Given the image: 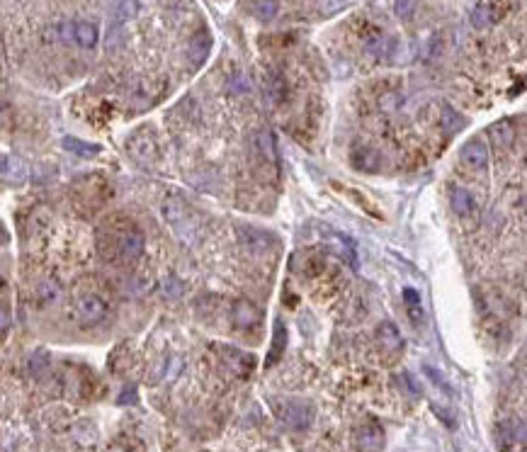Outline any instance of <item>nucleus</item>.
Instances as JSON below:
<instances>
[{"mask_svg": "<svg viewBox=\"0 0 527 452\" xmlns=\"http://www.w3.org/2000/svg\"><path fill=\"white\" fill-rule=\"evenodd\" d=\"M231 318L241 331H253L263 323V312L250 299H236L234 309H231Z\"/></svg>", "mask_w": 527, "mask_h": 452, "instance_id": "9d476101", "label": "nucleus"}, {"mask_svg": "<svg viewBox=\"0 0 527 452\" xmlns=\"http://www.w3.org/2000/svg\"><path fill=\"white\" fill-rule=\"evenodd\" d=\"M450 204H452V209H455L457 217H462V219H471V217H476V212H479L474 195L464 188H452Z\"/></svg>", "mask_w": 527, "mask_h": 452, "instance_id": "f3484780", "label": "nucleus"}, {"mask_svg": "<svg viewBox=\"0 0 527 452\" xmlns=\"http://www.w3.org/2000/svg\"><path fill=\"white\" fill-rule=\"evenodd\" d=\"M284 348H287V326H284L282 318H277V321H275V331H273V346H270V353H268L265 365L273 367L275 362L284 355Z\"/></svg>", "mask_w": 527, "mask_h": 452, "instance_id": "a211bd4d", "label": "nucleus"}, {"mask_svg": "<svg viewBox=\"0 0 527 452\" xmlns=\"http://www.w3.org/2000/svg\"><path fill=\"white\" fill-rule=\"evenodd\" d=\"M265 97L270 100V105H282L287 100V92H289V86H287V78H284L282 71L273 68V71L265 76Z\"/></svg>", "mask_w": 527, "mask_h": 452, "instance_id": "2eb2a0df", "label": "nucleus"}, {"mask_svg": "<svg viewBox=\"0 0 527 452\" xmlns=\"http://www.w3.org/2000/svg\"><path fill=\"white\" fill-rule=\"evenodd\" d=\"M413 5H416V3H396V13H398V15H406V13H411V10H413Z\"/></svg>", "mask_w": 527, "mask_h": 452, "instance_id": "393cba45", "label": "nucleus"}, {"mask_svg": "<svg viewBox=\"0 0 527 452\" xmlns=\"http://www.w3.org/2000/svg\"><path fill=\"white\" fill-rule=\"evenodd\" d=\"M377 348L389 362H394L403 350V338L391 321H382L377 326Z\"/></svg>", "mask_w": 527, "mask_h": 452, "instance_id": "1a4fd4ad", "label": "nucleus"}, {"mask_svg": "<svg viewBox=\"0 0 527 452\" xmlns=\"http://www.w3.org/2000/svg\"><path fill=\"white\" fill-rule=\"evenodd\" d=\"M331 188L336 190V193H341L346 200H350L355 207H359L364 214H369V217L377 219V222H384V212L377 207V204H374V200H369L367 195L362 193V190L350 188V185H341L338 180H331Z\"/></svg>", "mask_w": 527, "mask_h": 452, "instance_id": "9b49d317", "label": "nucleus"}, {"mask_svg": "<svg viewBox=\"0 0 527 452\" xmlns=\"http://www.w3.org/2000/svg\"><path fill=\"white\" fill-rule=\"evenodd\" d=\"M216 362H219L221 372L236 377V380H248L255 370V355L243 353L234 346H214Z\"/></svg>", "mask_w": 527, "mask_h": 452, "instance_id": "7ed1b4c3", "label": "nucleus"}, {"mask_svg": "<svg viewBox=\"0 0 527 452\" xmlns=\"http://www.w3.org/2000/svg\"><path fill=\"white\" fill-rule=\"evenodd\" d=\"M314 404L307 399H287L279 409V419L292 433H307L314 423Z\"/></svg>", "mask_w": 527, "mask_h": 452, "instance_id": "39448f33", "label": "nucleus"}, {"mask_svg": "<svg viewBox=\"0 0 527 452\" xmlns=\"http://www.w3.org/2000/svg\"><path fill=\"white\" fill-rule=\"evenodd\" d=\"M127 151H129V156L136 161L139 166H154L159 163L161 159V151H159V141H156L154 131L146 129V127H141V129H136L134 134L127 139Z\"/></svg>", "mask_w": 527, "mask_h": 452, "instance_id": "20e7f679", "label": "nucleus"}, {"mask_svg": "<svg viewBox=\"0 0 527 452\" xmlns=\"http://www.w3.org/2000/svg\"><path fill=\"white\" fill-rule=\"evenodd\" d=\"M97 248L112 263H134L144 253V234L134 222L115 217L97 229Z\"/></svg>", "mask_w": 527, "mask_h": 452, "instance_id": "f257e3e1", "label": "nucleus"}, {"mask_svg": "<svg viewBox=\"0 0 527 452\" xmlns=\"http://www.w3.org/2000/svg\"><path fill=\"white\" fill-rule=\"evenodd\" d=\"M105 452H146V448L139 438H134V435H120V438H115L110 445H107Z\"/></svg>", "mask_w": 527, "mask_h": 452, "instance_id": "6ab92c4d", "label": "nucleus"}, {"mask_svg": "<svg viewBox=\"0 0 527 452\" xmlns=\"http://www.w3.org/2000/svg\"><path fill=\"white\" fill-rule=\"evenodd\" d=\"M384 443H387V435H384V428L379 421L364 419L355 428V450L357 452H382Z\"/></svg>", "mask_w": 527, "mask_h": 452, "instance_id": "423d86ee", "label": "nucleus"}, {"mask_svg": "<svg viewBox=\"0 0 527 452\" xmlns=\"http://www.w3.org/2000/svg\"><path fill=\"white\" fill-rule=\"evenodd\" d=\"M76 316L83 326H97V323L105 321L107 316V304L100 294L95 292H86L76 299Z\"/></svg>", "mask_w": 527, "mask_h": 452, "instance_id": "0eeeda50", "label": "nucleus"}, {"mask_svg": "<svg viewBox=\"0 0 527 452\" xmlns=\"http://www.w3.org/2000/svg\"><path fill=\"white\" fill-rule=\"evenodd\" d=\"M515 3H479L474 10H471V22L476 27H489V24H496L505 17V15L513 10Z\"/></svg>", "mask_w": 527, "mask_h": 452, "instance_id": "ddd939ff", "label": "nucleus"}, {"mask_svg": "<svg viewBox=\"0 0 527 452\" xmlns=\"http://www.w3.org/2000/svg\"><path fill=\"white\" fill-rule=\"evenodd\" d=\"M58 34H61L63 42H73L83 49H92L97 44V27L92 22H86V19L63 22L61 27H58Z\"/></svg>", "mask_w": 527, "mask_h": 452, "instance_id": "6e6552de", "label": "nucleus"}, {"mask_svg": "<svg viewBox=\"0 0 527 452\" xmlns=\"http://www.w3.org/2000/svg\"><path fill=\"white\" fill-rule=\"evenodd\" d=\"M403 302H406V309L411 314V321L418 323L423 318V307H421V297H418L416 289H403Z\"/></svg>", "mask_w": 527, "mask_h": 452, "instance_id": "412c9836", "label": "nucleus"}, {"mask_svg": "<svg viewBox=\"0 0 527 452\" xmlns=\"http://www.w3.org/2000/svg\"><path fill=\"white\" fill-rule=\"evenodd\" d=\"M491 136L496 139V146H510L515 139V131L510 122H498V124L491 127Z\"/></svg>", "mask_w": 527, "mask_h": 452, "instance_id": "aec40b11", "label": "nucleus"}, {"mask_svg": "<svg viewBox=\"0 0 527 452\" xmlns=\"http://www.w3.org/2000/svg\"><path fill=\"white\" fill-rule=\"evenodd\" d=\"M250 8L260 19H273L279 13V3H273V0L270 3H250Z\"/></svg>", "mask_w": 527, "mask_h": 452, "instance_id": "5701e85b", "label": "nucleus"}, {"mask_svg": "<svg viewBox=\"0 0 527 452\" xmlns=\"http://www.w3.org/2000/svg\"><path fill=\"white\" fill-rule=\"evenodd\" d=\"M209 49H211V37H209V32H206L204 27L197 29V32L190 37V44H187V56H190L192 66L200 68L202 63L206 61V56H209Z\"/></svg>", "mask_w": 527, "mask_h": 452, "instance_id": "dca6fc26", "label": "nucleus"}, {"mask_svg": "<svg viewBox=\"0 0 527 452\" xmlns=\"http://www.w3.org/2000/svg\"><path fill=\"white\" fill-rule=\"evenodd\" d=\"M47 355L44 353H37V355H32V360H29V372H32L34 377H42L44 370H47Z\"/></svg>", "mask_w": 527, "mask_h": 452, "instance_id": "b1692460", "label": "nucleus"}, {"mask_svg": "<svg viewBox=\"0 0 527 452\" xmlns=\"http://www.w3.org/2000/svg\"><path fill=\"white\" fill-rule=\"evenodd\" d=\"M63 149L71 151V154H78V156H95L97 151H100L97 146H90V144H86V141H81V139H73V136L63 139Z\"/></svg>", "mask_w": 527, "mask_h": 452, "instance_id": "4be33fe9", "label": "nucleus"}, {"mask_svg": "<svg viewBox=\"0 0 527 452\" xmlns=\"http://www.w3.org/2000/svg\"><path fill=\"white\" fill-rule=\"evenodd\" d=\"M250 166L253 173L258 175V180L268 185H277L282 178V163H279L277 144H275L273 131L258 129L250 136Z\"/></svg>", "mask_w": 527, "mask_h": 452, "instance_id": "f03ea898", "label": "nucleus"}, {"mask_svg": "<svg viewBox=\"0 0 527 452\" xmlns=\"http://www.w3.org/2000/svg\"><path fill=\"white\" fill-rule=\"evenodd\" d=\"M460 161H462V166H464L467 170L479 173V170H484L486 163H489V149H486V144L481 139H471V141H467V144L462 146Z\"/></svg>", "mask_w": 527, "mask_h": 452, "instance_id": "4468645a", "label": "nucleus"}, {"mask_svg": "<svg viewBox=\"0 0 527 452\" xmlns=\"http://www.w3.org/2000/svg\"><path fill=\"white\" fill-rule=\"evenodd\" d=\"M76 197H78V202L90 204V212H95L97 207L105 204L107 185L97 178H83L81 183L76 185Z\"/></svg>", "mask_w": 527, "mask_h": 452, "instance_id": "f8f14e48", "label": "nucleus"}]
</instances>
